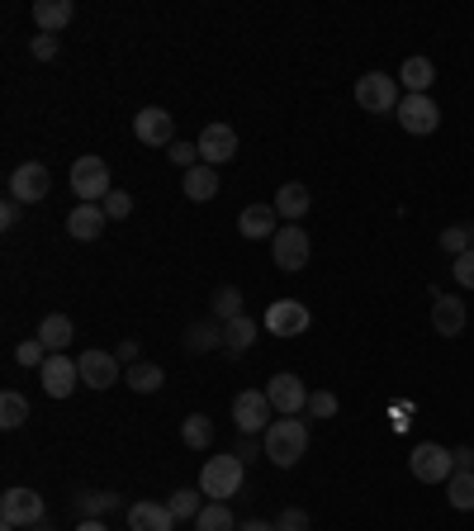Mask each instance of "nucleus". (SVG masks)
Instances as JSON below:
<instances>
[{
    "mask_svg": "<svg viewBox=\"0 0 474 531\" xmlns=\"http://www.w3.org/2000/svg\"><path fill=\"white\" fill-rule=\"evenodd\" d=\"M309 451V427L304 418H275L266 432H261V456L280 465V470H294Z\"/></svg>",
    "mask_w": 474,
    "mask_h": 531,
    "instance_id": "nucleus-1",
    "label": "nucleus"
},
{
    "mask_svg": "<svg viewBox=\"0 0 474 531\" xmlns=\"http://www.w3.org/2000/svg\"><path fill=\"white\" fill-rule=\"evenodd\" d=\"M242 470H247V460L237 456H209L200 470V494L209 503H228V498L242 489Z\"/></svg>",
    "mask_w": 474,
    "mask_h": 531,
    "instance_id": "nucleus-2",
    "label": "nucleus"
},
{
    "mask_svg": "<svg viewBox=\"0 0 474 531\" xmlns=\"http://www.w3.org/2000/svg\"><path fill=\"white\" fill-rule=\"evenodd\" d=\"M43 517H48V508H43V494H34V489L15 484V489H5V494H0V527H5V531L38 527Z\"/></svg>",
    "mask_w": 474,
    "mask_h": 531,
    "instance_id": "nucleus-3",
    "label": "nucleus"
},
{
    "mask_svg": "<svg viewBox=\"0 0 474 531\" xmlns=\"http://www.w3.org/2000/svg\"><path fill=\"white\" fill-rule=\"evenodd\" d=\"M72 190L81 204H105L110 200V162H105V157H76Z\"/></svg>",
    "mask_w": 474,
    "mask_h": 531,
    "instance_id": "nucleus-4",
    "label": "nucleus"
},
{
    "mask_svg": "<svg viewBox=\"0 0 474 531\" xmlns=\"http://www.w3.org/2000/svg\"><path fill=\"white\" fill-rule=\"evenodd\" d=\"M408 470H413L418 484H446V479L456 475V456L446 446H437V441H422V446L408 451Z\"/></svg>",
    "mask_w": 474,
    "mask_h": 531,
    "instance_id": "nucleus-5",
    "label": "nucleus"
},
{
    "mask_svg": "<svg viewBox=\"0 0 474 531\" xmlns=\"http://www.w3.org/2000/svg\"><path fill=\"white\" fill-rule=\"evenodd\" d=\"M356 105L365 114H394L399 110V76H384V72H365L356 81Z\"/></svg>",
    "mask_w": 474,
    "mask_h": 531,
    "instance_id": "nucleus-6",
    "label": "nucleus"
},
{
    "mask_svg": "<svg viewBox=\"0 0 474 531\" xmlns=\"http://www.w3.org/2000/svg\"><path fill=\"white\" fill-rule=\"evenodd\" d=\"M309 257H313V242H309V233H304L299 223H285V228L271 238V261L280 266V271H290V275L304 271Z\"/></svg>",
    "mask_w": 474,
    "mask_h": 531,
    "instance_id": "nucleus-7",
    "label": "nucleus"
},
{
    "mask_svg": "<svg viewBox=\"0 0 474 531\" xmlns=\"http://www.w3.org/2000/svg\"><path fill=\"white\" fill-rule=\"evenodd\" d=\"M266 399H271V408L280 418H304V413H309V389H304V380L290 375V370H280V375L266 380Z\"/></svg>",
    "mask_w": 474,
    "mask_h": 531,
    "instance_id": "nucleus-8",
    "label": "nucleus"
},
{
    "mask_svg": "<svg viewBox=\"0 0 474 531\" xmlns=\"http://www.w3.org/2000/svg\"><path fill=\"white\" fill-rule=\"evenodd\" d=\"M271 399H266V389H242V394H237L233 399V422H237V432H242V437H252V432H266V427H271Z\"/></svg>",
    "mask_w": 474,
    "mask_h": 531,
    "instance_id": "nucleus-9",
    "label": "nucleus"
},
{
    "mask_svg": "<svg viewBox=\"0 0 474 531\" xmlns=\"http://www.w3.org/2000/svg\"><path fill=\"white\" fill-rule=\"evenodd\" d=\"M394 114H399L403 133H413V138H427V133L441 129V110H437V100H432V95H403Z\"/></svg>",
    "mask_w": 474,
    "mask_h": 531,
    "instance_id": "nucleus-10",
    "label": "nucleus"
},
{
    "mask_svg": "<svg viewBox=\"0 0 474 531\" xmlns=\"http://www.w3.org/2000/svg\"><path fill=\"white\" fill-rule=\"evenodd\" d=\"M266 332L271 337H299V332H309V323H313V313H309V304H299V299H275L271 309H266Z\"/></svg>",
    "mask_w": 474,
    "mask_h": 531,
    "instance_id": "nucleus-11",
    "label": "nucleus"
},
{
    "mask_svg": "<svg viewBox=\"0 0 474 531\" xmlns=\"http://www.w3.org/2000/svg\"><path fill=\"white\" fill-rule=\"evenodd\" d=\"M48 190H53V176H48V166H43V162H24V166L10 171V200L43 204V200H48Z\"/></svg>",
    "mask_w": 474,
    "mask_h": 531,
    "instance_id": "nucleus-12",
    "label": "nucleus"
},
{
    "mask_svg": "<svg viewBox=\"0 0 474 531\" xmlns=\"http://www.w3.org/2000/svg\"><path fill=\"white\" fill-rule=\"evenodd\" d=\"M133 133H138L143 147H171L176 143V119L162 105H143V110L133 114Z\"/></svg>",
    "mask_w": 474,
    "mask_h": 531,
    "instance_id": "nucleus-13",
    "label": "nucleus"
},
{
    "mask_svg": "<svg viewBox=\"0 0 474 531\" xmlns=\"http://www.w3.org/2000/svg\"><path fill=\"white\" fill-rule=\"evenodd\" d=\"M43 389H48V399H72L76 385H81V366H76L67 351H57V356H48L43 361Z\"/></svg>",
    "mask_w": 474,
    "mask_h": 531,
    "instance_id": "nucleus-14",
    "label": "nucleus"
},
{
    "mask_svg": "<svg viewBox=\"0 0 474 531\" xmlns=\"http://www.w3.org/2000/svg\"><path fill=\"white\" fill-rule=\"evenodd\" d=\"M76 366H81V385L100 389V394L124 380V375H119V356H114V351H81V356H76Z\"/></svg>",
    "mask_w": 474,
    "mask_h": 531,
    "instance_id": "nucleus-15",
    "label": "nucleus"
},
{
    "mask_svg": "<svg viewBox=\"0 0 474 531\" xmlns=\"http://www.w3.org/2000/svg\"><path fill=\"white\" fill-rule=\"evenodd\" d=\"M237 157V129L233 124H209L200 133V162L204 166H228Z\"/></svg>",
    "mask_w": 474,
    "mask_h": 531,
    "instance_id": "nucleus-16",
    "label": "nucleus"
},
{
    "mask_svg": "<svg viewBox=\"0 0 474 531\" xmlns=\"http://www.w3.org/2000/svg\"><path fill=\"white\" fill-rule=\"evenodd\" d=\"M275 219H280V214H275V204H247V209L237 214V233H242L247 242L275 238V233H280V228H275Z\"/></svg>",
    "mask_w": 474,
    "mask_h": 531,
    "instance_id": "nucleus-17",
    "label": "nucleus"
},
{
    "mask_svg": "<svg viewBox=\"0 0 474 531\" xmlns=\"http://www.w3.org/2000/svg\"><path fill=\"white\" fill-rule=\"evenodd\" d=\"M432 328H437L441 337H460V332H465V304H460L456 294L432 290Z\"/></svg>",
    "mask_w": 474,
    "mask_h": 531,
    "instance_id": "nucleus-18",
    "label": "nucleus"
},
{
    "mask_svg": "<svg viewBox=\"0 0 474 531\" xmlns=\"http://www.w3.org/2000/svg\"><path fill=\"white\" fill-rule=\"evenodd\" d=\"M128 531H176V517L166 503H133L128 508Z\"/></svg>",
    "mask_w": 474,
    "mask_h": 531,
    "instance_id": "nucleus-19",
    "label": "nucleus"
},
{
    "mask_svg": "<svg viewBox=\"0 0 474 531\" xmlns=\"http://www.w3.org/2000/svg\"><path fill=\"white\" fill-rule=\"evenodd\" d=\"M309 204H313L309 185L290 181V185H280V190H275V214H280L285 223H299L304 214H309Z\"/></svg>",
    "mask_w": 474,
    "mask_h": 531,
    "instance_id": "nucleus-20",
    "label": "nucleus"
},
{
    "mask_svg": "<svg viewBox=\"0 0 474 531\" xmlns=\"http://www.w3.org/2000/svg\"><path fill=\"white\" fill-rule=\"evenodd\" d=\"M432 81H437V67H432V57H403L399 67V86L408 95H427L432 91Z\"/></svg>",
    "mask_w": 474,
    "mask_h": 531,
    "instance_id": "nucleus-21",
    "label": "nucleus"
},
{
    "mask_svg": "<svg viewBox=\"0 0 474 531\" xmlns=\"http://www.w3.org/2000/svg\"><path fill=\"white\" fill-rule=\"evenodd\" d=\"M38 342L48 347V356H57V351H67L72 347V337H76V328H72V318L67 313H48L43 323H38V332H34Z\"/></svg>",
    "mask_w": 474,
    "mask_h": 531,
    "instance_id": "nucleus-22",
    "label": "nucleus"
},
{
    "mask_svg": "<svg viewBox=\"0 0 474 531\" xmlns=\"http://www.w3.org/2000/svg\"><path fill=\"white\" fill-rule=\"evenodd\" d=\"M67 233H72L76 242H95L105 233V209H100V204H76L72 219H67Z\"/></svg>",
    "mask_w": 474,
    "mask_h": 531,
    "instance_id": "nucleus-23",
    "label": "nucleus"
},
{
    "mask_svg": "<svg viewBox=\"0 0 474 531\" xmlns=\"http://www.w3.org/2000/svg\"><path fill=\"white\" fill-rule=\"evenodd\" d=\"M76 15V5L72 0H38L34 5V24H38V34H57V29H67Z\"/></svg>",
    "mask_w": 474,
    "mask_h": 531,
    "instance_id": "nucleus-24",
    "label": "nucleus"
},
{
    "mask_svg": "<svg viewBox=\"0 0 474 531\" xmlns=\"http://www.w3.org/2000/svg\"><path fill=\"white\" fill-rule=\"evenodd\" d=\"M219 195V166H195V171H185V200H195V204H204V200H214Z\"/></svg>",
    "mask_w": 474,
    "mask_h": 531,
    "instance_id": "nucleus-25",
    "label": "nucleus"
},
{
    "mask_svg": "<svg viewBox=\"0 0 474 531\" xmlns=\"http://www.w3.org/2000/svg\"><path fill=\"white\" fill-rule=\"evenodd\" d=\"M128 389L133 394H157V389L166 385V370L157 366V361H138V366H128Z\"/></svg>",
    "mask_w": 474,
    "mask_h": 531,
    "instance_id": "nucleus-26",
    "label": "nucleus"
},
{
    "mask_svg": "<svg viewBox=\"0 0 474 531\" xmlns=\"http://www.w3.org/2000/svg\"><path fill=\"white\" fill-rule=\"evenodd\" d=\"M181 441L190 451H209L214 446V418H204V413H190L181 422Z\"/></svg>",
    "mask_w": 474,
    "mask_h": 531,
    "instance_id": "nucleus-27",
    "label": "nucleus"
},
{
    "mask_svg": "<svg viewBox=\"0 0 474 531\" xmlns=\"http://www.w3.org/2000/svg\"><path fill=\"white\" fill-rule=\"evenodd\" d=\"M446 503H451L456 513H470L474 508V470H456V475L446 479Z\"/></svg>",
    "mask_w": 474,
    "mask_h": 531,
    "instance_id": "nucleus-28",
    "label": "nucleus"
},
{
    "mask_svg": "<svg viewBox=\"0 0 474 531\" xmlns=\"http://www.w3.org/2000/svg\"><path fill=\"white\" fill-rule=\"evenodd\" d=\"M24 422H29V399L15 394V389H5V394H0V427H5V432H19Z\"/></svg>",
    "mask_w": 474,
    "mask_h": 531,
    "instance_id": "nucleus-29",
    "label": "nucleus"
},
{
    "mask_svg": "<svg viewBox=\"0 0 474 531\" xmlns=\"http://www.w3.org/2000/svg\"><path fill=\"white\" fill-rule=\"evenodd\" d=\"M166 508H171L176 522H190V517L204 513V494H200V489H176V494L166 498Z\"/></svg>",
    "mask_w": 474,
    "mask_h": 531,
    "instance_id": "nucleus-30",
    "label": "nucleus"
},
{
    "mask_svg": "<svg viewBox=\"0 0 474 531\" xmlns=\"http://www.w3.org/2000/svg\"><path fill=\"white\" fill-rule=\"evenodd\" d=\"M242 318V290L237 285H219L214 290V323H233Z\"/></svg>",
    "mask_w": 474,
    "mask_h": 531,
    "instance_id": "nucleus-31",
    "label": "nucleus"
},
{
    "mask_svg": "<svg viewBox=\"0 0 474 531\" xmlns=\"http://www.w3.org/2000/svg\"><path fill=\"white\" fill-rule=\"evenodd\" d=\"M195 527L200 531H237V517L228 503H204V513L195 517Z\"/></svg>",
    "mask_w": 474,
    "mask_h": 531,
    "instance_id": "nucleus-32",
    "label": "nucleus"
},
{
    "mask_svg": "<svg viewBox=\"0 0 474 531\" xmlns=\"http://www.w3.org/2000/svg\"><path fill=\"white\" fill-rule=\"evenodd\" d=\"M223 342H228L233 351H247L256 342V318L242 313V318H233V323H223Z\"/></svg>",
    "mask_w": 474,
    "mask_h": 531,
    "instance_id": "nucleus-33",
    "label": "nucleus"
},
{
    "mask_svg": "<svg viewBox=\"0 0 474 531\" xmlns=\"http://www.w3.org/2000/svg\"><path fill=\"white\" fill-rule=\"evenodd\" d=\"M441 252H451V257L474 252V223H456V228H446V233H441Z\"/></svg>",
    "mask_w": 474,
    "mask_h": 531,
    "instance_id": "nucleus-34",
    "label": "nucleus"
},
{
    "mask_svg": "<svg viewBox=\"0 0 474 531\" xmlns=\"http://www.w3.org/2000/svg\"><path fill=\"white\" fill-rule=\"evenodd\" d=\"M223 342V328L219 323H195L185 332V351H214Z\"/></svg>",
    "mask_w": 474,
    "mask_h": 531,
    "instance_id": "nucleus-35",
    "label": "nucleus"
},
{
    "mask_svg": "<svg viewBox=\"0 0 474 531\" xmlns=\"http://www.w3.org/2000/svg\"><path fill=\"white\" fill-rule=\"evenodd\" d=\"M114 503H119V494H110V489H105V494H100V489H86V494L76 498V513H81V517H100V513H110Z\"/></svg>",
    "mask_w": 474,
    "mask_h": 531,
    "instance_id": "nucleus-36",
    "label": "nucleus"
},
{
    "mask_svg": "<svg viewBox=\"0 0 474 531\" xmlns=\"http://www.w3.org/2000/svg\"><path fill=\"white\" fill-rule=\"evenodd\" d=\"M166 157H171V166H181V171H195L200 166V143H171Z\"/></svg>",
    "mask_w": 474,
    "mask_h": 531,
    "instance_id": "nucleus-37",
    "label": "nucleus"
},
{
    "mask_svg": "<svg viewBox=\"0 0 474 531\" xmlns=\"http://www.w3.org/2000/svg\"><path fill=\"white\" fill-rule=\"evenodd\" d=\"M309 418H337V394L332 389H313L309 394Z\"/></svg>",
    "mask_w": 474,
    "mask_h": 531,
    "instance_id": "nucleus-38",
    "label": "nucleus"
},
{
    "mask_svg": "<svg viewBox=\"0 0 474 531\" xmlns=\"http://www.w3.org/2000/svg\"><path fill=\"white\" fill-rule=\"evenodd\" d=\"M15 361H19V366L43 370V361H48V347H43L38 337H34V342H19V347H15Z\"/></svg>",
    "mask_w": 474,
    "mask_h": 531,
    "instance_id": "nucleus-39",
    "label": "nucleus"
},
{
    "mask_svg": "<svg viewBox=\"0 0 474 531\" xmlns=\"http://www.w3.org/2000/svg\"><path fill=\"white\" fill-rule=\"evenodd\" d=\"M100 209H105V219H128V214H133V200H128L124 190H110V200L100 204Z\"/></svg>",
    "mask_w": 474,
    "mask_h": 531,
    "instance_id": "nucleus-40",
    "label": "nucleus"
},
{
    "mask_svg": "<svg viewBox=\"0 0 474 531\" xmlns=\"http://www.w3.org/2000/svg\"><path fill=\"white\" fill-rule=\"evenodd\" d=\"M275 531H309V513L304 508H285L275 517Z\"/></svg>",
    "mask_w": 474,
    "mask_h": 531,
    "instance_id": "nucleus-41",
    "label": "nucleus"
},
{
    "mask_svg": "<svg viewBox=\"0 0 474 531\" xmlns=\"http://www.w3.org/2000/svg\"><path fill=\"white\" fill-rule=\"evenodd\" d=\"M29 53H34V62H53L57 57V34H38L34 43H29Z\"/></svg>",
    "mask_w": 474,
    "mask_h": 531,
    "instance_id": "nucleus-42",
    "label": "nucleus"
},
{
    "mask_svg": "<svg viewBox=\"0 0 474 531\" xmlns=\"http://www.w3.org/2000/svg\"><path fill=\"white\" fill-rule=\"evenodd\" d=\"M456 285H465V290H474V252H465V257H456Z\"/></svg>",
    "mask_w": 474,
    "mask_h": 531,
    "instance_id": "nucleus-43",
    "label": "nucleus"
},
{
    "mask_svg": "<svg viewBox=\"0 0 474 531\" xmlns=\"http://www.w3.org/2000/svg\"><path fill=\"white\" fill-rule=\"evenodd\" d=\"M19 209H24L19 200H5V204H0V228H15V223H19Z\"/></svg>",
    "mask_w": 474,
    "mask_h": 531,
    "instance_id": "nucleus-44",
    "label": "nucleus"
},
{
    "mask_svg": "<svg viewBox=\"0 0 474 531\" xmlns=\"http://www.w3.org/2000/svg\"><path fill=\"white\" fill-rule=\"evenodd\" d=\"M451 456H456V470H474V446H456Z\"/></svg>",
    "mask_w": 474,
    "mask_h": 531,
    "instance_id": "nucleus-45",
    "label": "nucleus"
},
{
    "mask_svg": "<svg viewBox=\"0 0 474 531\" xmlns=\"http://www.w3.org/2000/svg\"><path fill=\"white\" fill-rule=\"evenodd\" d=\"M119 361H128V366H138V342H119V351H114Z\"/></svg>",
    "mask_w": 474,
    "mask_h": 531,
    "instance_id": "nucleus-46",
    "label": "nucleus"
},
{
    "mask_svg": "<svg viewBox=\"0 0 474 531\" xmlns=\"http://www.w3.org/2000/svg\"><path fill=\"white\" fill-rule=\"evenodd\" d=\"M233 456H237V460H252V456H256V441H252V437H242V441H237Z\"/></svg>",
    "mask_w": 474,
    "mask_h": 531,
    "instance_id": "nucleus-47",
    "label": "nucleus"
},
{
    "mask_svg": "<svg viewBox=\"0 0 474 531\" xmlns=\"http://www.w3.org/2000/svg\"><path fill=\"white\" fill-rule=\"evenodd\" d=\"M237 531H275V522H261V517H252V522H242Z\"/></svg>",
    "mask_w": 474,
    "mask_h": 531,
    "instance_id": "nucleus-48",
    "label": "nucleus"
},
{
    "mask_svg": "<svg viewBox=\"0 0 474 531\" xmlns=\"http://www.w3.org/2000/svg\"><path fill=\"white\" fill-rule=\"evenodd\" d=\"M76 531H110V527H105L100 517H81V527H76Z\"/></svg>",
    "mask_w": 474,
    "mask_h": 531,
    "instance_id": "nucleus-49",
    "label": "nucleus"
}]
</instances>
